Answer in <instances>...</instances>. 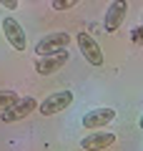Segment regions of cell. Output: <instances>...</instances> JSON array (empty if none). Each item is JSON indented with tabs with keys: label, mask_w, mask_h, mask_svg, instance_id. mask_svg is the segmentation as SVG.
<instances>
[{
	"label": "cell",
	"mask_w": 143,
	"mask_h": 151,
	"mask_svg": "<svg viewBox=\"0 0 143 151\" xmlns=\"http://www.w3.org/2000/svg\"><path fill=\"white\" fill-rule=\"evenodd\" d=\"M70 103H73V93L70 91H55L38 103V111H40V116H55V113L65 111Z\"/></svg>",
	"instance_id": "cell-1"
},
{
	"label": "cell",
	"mask_w": 143,
	"mask_h": 151,
	"mask_svg": "<svg viewBox=\"0 0 143 151\" xmlns=\"http://www.w3.org/2000/svg\"><path fill=\"white\" fill-rule=\"evenodd\" d=\"M111 121H116V111L113 108H93L83 116L85 129H106Z\"/></svg>",
	"instance_id": "cell-8"
},
{
	"label": "cell",
	"mask_w": 143,
	"mask_h": 151,
	"mask_svg": "<svg viewBox=\"0 0 143 151\" xmlns=\"http://www.w3.org/2000/svg\"><path fill=\"white\" fill-rule=\"evenodd\" d=\"M18 98H20V96H18L15 91H10V88H5V91H0V111H5L8 106H13V103H15Z\"/></svg>",
	"instance_id": "cell-10"
},
{
	"label": "cell",
	"mask_w": 143,
	"mask_h": 151,
	"mask_svg": "<svg viewBox=\"0 0 143 151\" xmlns=\"http://www.w3.org/2000/svg\"><path fill=\"white\" fill-rule=\"evenodd\" d=\"M68 48L65 50H58V53H48V55H38V60H35V70L40 76H50V73H55V70H60L65 63H68Z\"/></svg>",
	"instance_id": "cell-6"
},
{
	"label": "cell",
	"mask_w": 143,
	"mask_h": 151,
	"mask_svg": "<svg viewBox=\"0 0 143 151\" xmlns=\"http://www.w3.org/2000/svg\"><path fill=\"white\" fill-rule=\"evenodd\" d=\"M126 13H128V0H113L106 10V18H103L106 33H116L121 28V23L126 20Z\"/></svg>",
	"instance_id": "cell-7"
},
{
	"label": "cell",
	"mask_w": 143,
	"mask_h": 151,
	"mask_svg": "<svg viewBox=\"0 0 143 151\" xmlns=\"http://www.w3.org/2000/svg\"><path fill=\"white\" fill-rule=\"evenodd\" d=\"M80 0H53V10L63 13V10H70V8H75Z\"/></svg>",
	"instance_id": "cell-11"
},
{
	"label": "cell",
	"mask_w": 143,
	"mask_h": 151,
	"mask_svg": "<svg viewBox=\"0 0 143 151\" xmlns=\"http://www.w3.org/2000/svg\"><path fill=\"white\" fill-rule=\"evenodd\" d=\"M38 108V98L35 96H25V98H18L13 106H8L5 111H0L3 116L0 119L5 121V124H13V121H20V119H25V116H30L33 111Z\"/></svg>",
	"instance_id": "cell-4"
},
{
	"label": "cell",
	"mask_w": 143,
	"mask_h": 151,
	"mask_svg": "<svg viewBox=\"0 0 143 151\" xmlns=\"http://www.w3.org/2000/svg\"><path fill=\"white\" fill-rule=\"evenodd\" d=\"M68 45H70V35L65 30H55V33H48L45 38H40L35 43V55L58 53V50H65Z\"/></svg>",
	"instance_id": "cell-2"
},
{
	"label": "cell",
	"mask_w": 143,
	"mask_h": 151,
	"mask_svg": "<svg viewBox=\"0 0 143 151\" xmlns=\"http://www.w3.org/2000/svg\"><path fill=\"white\" fill-rule=\"evenodd\" d=\"M116 144V134H108V131H95V134L85 136L80 141V149H108V146Z\"/></svg>",
	"instance_id": "cell-9"
},
{
	"label": "cell",
	"mask_w": 143,
	"mask_h": 151,
	"mask_svg": "<svg viewBox=\"0 0 143 151\" xmlns=\"http://www.w3.org/2000/svg\"><path fill=\"white\" fill-rule=\"evenodd\" d=\"M75 43H78V48H80V53L85 55V60H88L90 65H103V50H101V45L95 43V38L90 35V33H78L75 35Z\"/></svg>",
	"instance_id": "cell-5"
},
{
	"label": "cell",
	"mask_w": 143,
	"mask_h": 151,
	"mask_svg": "<svg viewBox=\"0 0 143 151\" xmlns=\"http://www.w3.org/2000/svg\"><path fill=\"white\" fill-rule=\"evenodd\" d=\"M0 5L5 10H18V0H0Z\"/></svg>",
	"instance_id": "cell-12"
},
{
	"label": "cell",
	"mask_w": 143,
	"mask_h": 151,
	"mask_svg": "<svg viewBox=\"0 0 143 151\" xmlns=\"http://www.w3.org/2000/svg\"><path fill=\"white\" fill-rule=\"evenodd\" d=\"M3 35H5V40L13 45V50H18V53H23V50L28 48V35H25L23 25L15 18H10V15L3 18Z\"/></svg>",
	"instance_id": "cell-3"
},
{
	"label": "cell",
	"mask_w": 143,
	"mask_h": 151,
	"mask_svg": "<svg viewBox=\"0 0 143 151\" xmlns=\"http://www.w3.org/2000/svg\"><path fill=\"white\" fill-rule=\"evenodd\" d=\"M138 126H141V129H143V116H141V121H138Z\"/></svg>",
	"instance_id": "cell-13"
}]
</instances>
